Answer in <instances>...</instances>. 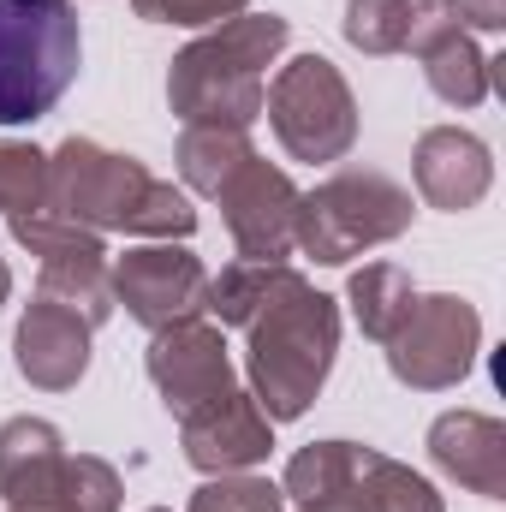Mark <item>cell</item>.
Instances as JSON below:
<instances>
[{
	"label": "cell",
	"instance_id": "obj_1",
	"mask_svg": "<svg viewBox=\"0 0 506 512\" xmlns=\"http://www.w3.org/2000/svg\"><path fill=\"white\" fill-rule=\"evenodd\" d=\"M48 209L90 233H131V239L197 233V209L173 179H155L137 155L102 149L96 137H66L48 155Z\"/></svg>",
	"mask_w": 506,
	"mask_h": 512
},
{
	"label": "cell",
	"instance_id": "obj_2",
	"mask_svg": "<svg viewBox=\"0 0 506 512\" xmlns=\"http://www.w3.org/2000/svg\"><path fill=\"white\" fill-rule=\"evenodd\" d=\"M245 334H251L245 376L262 417L268 423L304 417L340 358V304L316 292L298 268H286L280 286L262 298V310L245 322Z\"/></svg>",
	"mask_w": 506,
	"mask_h": 512
},
{
	"label": "cell",
	"instance_id": "obj_3",
	"mask_svg": "<svg viewBox=\"0 0 506 512\" xmlns=\"http://www.w3.org/2000/svg\"><path fill=\"white\" fill-rule=\"evenodd\" d=\"M292 24L280 12H239L197 42H185L167 66V108L179 126H245L262 120L268 66L286 54Z\"/></svg>",
	"mask_w": 506,
	"mask_h": 512
},
{
	"label": "cell",
	"instance_id": "obj_4",
	"mask_svg": "<svg viewBox=\"0 0 506 512\" xmlns=\"http://www.w3.org/2000/svg\"><path fill=\"white\" fill-rule=\"evenodd\" d=\"M78 66L84 30L72 0H0V126H36Z\"/></svg>",
	"mask_w": 506,
	"mask_h": 512
},
{
	"label": "cell",
	"instance_id": "obj_5",
	"mask_svg": "<svg viewBox=\"0 0 506 512\" xmlns=\"http://www.w3.org/2000/svg\"><path fill=\"white\" fill-rule=\"evenodd\" d=\"M411 215H417V203L399 179H387L376 167H340L334 179H322L316 191L298 197V233L292 239L322 268H340L352 256L411 233Z\"/></svg>",
	"mask_w": 506,
	"mask_h": 512
},
{
	"label": "cell",
	"instance_id": "obj_6",
	"mask_svg": "<svg viewBox=\"0 0 506 512\" xmlns=\"http://www.w3.org/2000/svg\"><path fill=\"white\" fill-rule=\"evenodd\" d=\"M262 114L280 137V149L310 167L346 161L358 143V96L328 54H292L262 90Z\"/></svg>",
	"mask_w": 506,
	"mask_h": 512
},
{
	"label": "cell",
	"instance_id": "obj_7",
	"mask_svg": "<svg viewBox=\"0 0 506 512\" xmlns=\"http://www.w3.org/2000/svg\"><path fill=\"white\" fill-rule=\"evenodd\" d=\"M477 352H483L477 304H465L459 292H429L393 328L387 370H393V382L417 387V393H441V387H459L477 370Z\"/></svg>",
	"mask_w": 506,
	"mask_h": 512
},
{
	"label": "cell",
	"instance_id": "obj_8",
	"mask_svg": "<svg viewBox=\"0 0 506 512\" xmlns=\"http://www.w3.org/2000/svg\"><path fill=\"white\" fill-rule=\"evenodd\" d=\"M6 227H12V239H18L24 251L36 256V286H42V298L72 304L90 328H102V322L114 316V286H108V268H114V262H108L102 233H90V227H78V221H66V215H54V209L12 215Z\"/></svg>",
	"mask_w": 506,
	"mask_h": 512
},
{
	"label": "cell",
	"instance_id": "obj_9",
	"mask_svg": "<svg viewBox=\"0 0 506 512\" xmlns=\"http://www.w3.org/2000/svg\"><path fill=\"white\" fill-rule=\"evenodd\" d=\"M108 286H114V304H126V316L149 334H161L173 322H197L209 304L203 256L173 245V239H149V245L126 251L108 268Z\"/></svg>",
	"mask_w": 506,
	"mask_h": 512
},
{
	"label": "cell",
	"instance_id": "obj_10",
	"mask_svg": "<svg viewBox=\"0 0 506 512\" xmlns=\"http://www.w3.org/2000/svg\"><path fill=\"white\" fill-rule=\"evenodd\" d=\"M143 370H149V382L161 393V405L185 423V417H197L203 405H215V399H227L239 376H233V358H227V340H221V328L215 322H173V328H161V334H149V352H143Z\"/></svg>",
	"mask_w": 506,
	"mask_h": 512
},
{
	"label": "cell",
	"instance_id": "obj_11",
	"mask_svg": "<svg viewBox=\"0 0 506 512\" xmlns=\"http://www.w3.org/2000/svg\"><path fill=\"white\" fill-rule=\"evenodd\" d=\"M298 197L304 191L286 179V167H268L262 155H251L221 185V221L245 262H286L298 251Z\"/></svg>",
	"mask_w": 506,
	"mask_h": 512
},
{
	"label": "cell",
	"instance_id": "obj_12",
	"mask_svg": "<svg viewBox=\"0 0 506 512\" xmlns=\"http://www.w3.org/2000/svg\"><path fill=\"white\" fill-rule=\"evenodd\" d=\"M90 334H96V328H90L72 304L36 292V298L24 304L18 328H12V364H18V376L30 387L66 393V387L84 382V370H90Z\"/></svg>",
	"mask_w": 506,
	"mask_h": 512
},
{
	"label": "cell",
	"instance_id": "obj_13",
	"mask_svg": "<svg viewBox=\"0 0 506 512\" xmlns=\"http://www.w3.org/2000/svg\"><path fill=\"white\" fill-rule=\"evenodd\" d=\"M185 435V459L203 471V477H227V471H256L268 453H274V423L262 417L245 387H233L227 399L203 405L197 417L179 423Z\"/></svg>",
	"mask_w": 506,
	"mask_h": 512
},
{
	"label": "cell",
	"instance_id": "obj_14",
	"mask_svg": "<svg viewBox=\"0 0 506 512\" xmlns=\"http://www.w3.org/2000/svg\"><path fill=\"white\" fill-rule=\"evenodd\" d=\"M411 173H417V191L429 209H477L495 185V155L477 131L465 126H429L417 137V155H411Z\"/></svg>",
	"mask_w": 506,
	"mask_h": 512
},
{
	"label": "cell",
	"instance_id": "obj_15",
	"mask_svg": "<svg viewBox=\"0 0 506 512\" xmlns=\"http://www.w3.org/2000/svg\"><path fill=\"white\" fill-rule=\"evenodd\" d=\"M429 459L459 489L506 501V423L489 411H441L429 423Z\"/></svg>",
	"mask_w": 506,
	"mask_h": 512
},
{
	"label": "cell",
	"instance_id": "obj_16",
	"mask_svg": "<svg viewBox=\"0 0 506 512\" xmlns=\"http://www.w3.org/2000/svg\"><path fill=\"white\" fill-rule=\"evenodd\" d=\"M465 30L459 0H346V42L364 54H429L441 36Z\"/></svg>",
	"mask_w": 506,
	"mask_h": 512
},
{
	"label": "cell",
	"instance_id": "obj_17",
	"mask_svg": "<svg viewBox=\"0 0 506 512\" xmlns=\"http://www.w3.org/2000/svg\"><path fill=\"white\" fill-rule=\"evenodd\" d=\"M60 471H66V441L48 417L0 423V495H6V507H54Z\"/></svg>",
	"mask_w": 506,
	"mask_h": 512
},
{
	"label": "cell",
	"instance_id": "obj_18",
	"mask_svg": "<svg viewBox=\"0 0 506 512\" xmlns=\"http://www.w3.org/2000/svg\"><path fill=\"white\" fill-rule=\"evenodd\" d=\"M251 155H256V143H251L245 126H185L179 131V149H173L179 179H185V191H197V197H221V185H227Z\"/></svg>",
	"mask_w": 506,
	"mask_h": 512
},
{
	"label": "cell",
	"instance_id": "obj_19",
	"mask_svg": "<svg viewBox=\"0 0 506 512\" xmlns=\"http://www.w3.org/2000/svg\"><path fill=\"white\" fill-rule=\"evenodd\" d=\"M346 304H352V316H358V328L370 334V340H393V328L411 316V304H417V286H411V274L399 268V262H370V268H358L352 280H346Z\"/></svg>",
	"mask_w": 506,
	"mask_h": 512
},
{
	"label": "cell",
	"instance_id": "obj_20",
	"mask_svg": "<svg viewBox=\"0 0 506 512\" xmlns=\"http://www.w3.org/2000/svg\"><path fill=\"white\" fill-rule=\"evenodd\" d=\"M423 78H429V90L447 102V108H483L489 102V54L471 42V30H453V36H441L429 54H423Z\"/></svg>",
	"mask_w": 506,
	"mask_h": 512
},
{
	"label": "cell",
	"instance_id": "obj_21",
	"mask_svg": "<svg viewBox=\"0 0 506 512\" xmlns=\"http://www.w3.org/2000/svg\"><path fill=\"white\" fill-rule=\"evenodd\" d=\"M358 441H310L286 459V477H280V495L292 507H310V501H328L340 489L358 483Z\"/></svg>",
	"mask_w": 506,
	"mask_h": 512
},
{
	"label": "cell",
	"instance_id": "obj_22",
	"mask_svg": "<svg viewBox=\"0 0 506 512\" xmlns=\"http://www.w3.org/2000/svg\"><path fill=\"white\" fill-rule=\"evenodd\" d=\"M358 501L364 512H447L429 477H417L411 465L387 459L376 447L358 453Z\"/></svg>",
	"mask_w": 506,
	"mask_h": 512
},
{
	"label": "cell",
	"instance_id": "obj_23",
	"mask_svg": "<svg viewBox=\"0 0 506 512\" xmlns=\"http://www.w3.org/2000/svg\"><path fill=\"white\" fill-rule=\"evenodd\" d=\"M292 262H227L221 274H209V316L221 322V328H245L256 310H262V298L280 286V274H286Z\"/></svg>",
	"mask_w": 506,
	"mask_h": 512
},
{
	"label": "cell",
	"instance_id": "obj_24",
	"mask_svg": "<svg viewBox=\"0 0 506 512\" xmlns=\"http://www.w3.org/2000/svg\"><path fill=\"white\" fill-rule=\"evenodd\" d=\"M48 209V155L36 143L0 137V215H36Z\"/></svg>",
	"mask_w": 506,
	"mask_h": 512
},
{
	"label": "cell",
	"instance_id": "obj_25",
	"mask_svg": "<svg viewBox=\"0 0 506 512\" xmlns=\"http://www.w3.org/2000/svg\"><path fill=\"white\" fill-rule=\"evenodd\" d=\"M120 471L96 453H66V471H60V489H54V507L48 512H120Z\"/></svg>",
	"mask_w": 506,
	"mask_h": 512
},
{
	"label": "cell",
	"instance_id": "obj_26",
	"mask_svg": "<svg viewBox=\"0 0 506 512\" xmlns=\"http://www.w3.org/2000/svg\"><path fill=\"white\" fill-rule=\"evenodd\" d=\"M191 512H286V495H280V483H268L256 471H227L191 495Z\"/></svg>",
	"mask_w": 506,
	"mask_h": 512
},
{
	"label": "cell",
	"instance_id": "obj_27",
	"mask_svg": "<svg viewBox=\"0 0 506 512\" xmlns=\"http://www.w3.org/2000/svg\"><path fill=\"white\" fill-rule=\"evenodd\" d=\"M245 6L251 0H131V12L143 24H227Z\"/></svg>",
	"mask_w": 506,
	"mask_h": 512
},
{
	"label": "cell",
	"instance_id": "obj_28",
	"mask_svg": "<svg viewBox=\"0 0 506 512\" xmlns=\"http://www.w3.org/2000/svg\"><path fill=\"white\" fill-rule=\"evenodd\" d=\"M459 18L477 30H506V0H459Z\"/></svg>",
	"mask_w": 506,
	"mask_h": 512
},
{
	"label": "cell",
	"instance_id": "obj_29",
	"mask_svg": "<svg viewBox=\"0 0 506 512\" xmlns=\"http://www.w3.org/2000/svg\"><path fill=\"white\" fill-rule=\"evenodd\" d=\"M298 512H364V501H358V483H352V489H340L328 501H310V507H298Z\"/></svg>",
	"mask_w": 506,
	"mask_h": 512
},
{
	"label": "cell",
	"instance_id": "obj_30",
	"mask_svg": "<svg viewBox=\"0 0 506 512\" xmlns=\"http://www.w3.org/2000/svg\"><path fill=\"white\" fill-rule=\"evenodd\" d=\"M6 298H12V268L0 262V304H6Z\"/></svg>",
	"mask_w": 506,
	"mask_h": 512
},
{
	"label": "cell",
	"instance_id": "obj_31",
	"mask_svg": "<svg viewBox=\"0 0 506 512\" xmlns=\"http://www.w3.org/2000/svg\"><path fill=\"white\" fill-rule=\"evenodd\" d=\"M12 512H48V507H12Z\"/></svg>",
	"mask_w": 506,
	"mask_h": 512
},
{
	"label": "cell",
	"instance_id": "obj_32",
	"mask_svg": "<svg viewBox=\"0 0 506 512\" xmlns=\"http://www.w3.org/2000/svg\"><path fill=\"white\" fill-rule=\"evenodd\" d=\"M149 512H167V507H149Z\"/></svg>",
	"mask_w": 506,
	"mask_h": 512
}]
</instances>
